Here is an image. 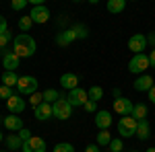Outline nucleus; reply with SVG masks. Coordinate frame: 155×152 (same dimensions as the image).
Segmentation results:
<instances>
[{"label": "nucleus", "mask_w": 155, "mask_h": 152, "mask_svg": "<svg viewBox=\"0 0 155 152\" xmlns=\"http://www.w3.org/2000/svg\"><path fill=\"white\" fill-rule=\"evenodd\" d=\"M12 51L19 58H31L35 54V39L29 33H19L12 41Z\"/></svg>", "instance_id": "nucleus-1"}, {"label": "nucleus", "mask_w": 155, "mask_h": 152, "mask_svg": "<svg viewBox=\"0 0 155 152\" xmlns=\"http://www.w3.org/2000/svg\"><path fill=\"white\" fill-rule=\"evenodd\" d=\"M52 113H54V117L60 119V121H64V119H68V117L72 115V105L68 103V99H66L64 95H60V99L52 105Z\"/></svg>", "instance_id": "nucleus-2"}, {"label": "nucleus", "mask_w": 155, "mask_h": 152, "mask_svg": "<svg viewBox=\"0 0 155 152\" xmlns=\"http://www.w3.org/2000/svg\"><path fill=\"white\" fill-rule=\"evenodd\" d=\"M137 119L132 115H124V117H120V121H118V134H120V138H132L134 134H137Z\"/></svg>", "instance_id": "nucleus-3"}, {"label": "nucleus", "mask_w": 155, "mask_h": 152, "mask_svg": "<svg viewBox=\"0 0 155 152\" xmlns=\"http://www.w3.org/2000/svg\"><path fill=\"white\" fill-rule=\"evenodd\" d=\"M147 68H151L147 54H137V56H132V60L128 62V70H130L132 74H143Z\"/></svg>", "instance_id": "nucleus-4"}, {"label": "nucleus", "mask_w": 155, "mask_h": 152, "mask_svg": "<svg viewBox=\"0 0 155 152\" xmlns=\"http://www.w3.org/2000/svg\"><path fill=\"white\" fill-rule=\"evenodd\" d=\"M37 86H39V82H37L35 76H21L19 82H17L19 95H33L37 93Z\"/></svg>", "instance_id": "nucleus-5"}, {"label": "nucleus", "mask_w": 155, "mask_h": 152, "mask_svg": "<svg viewBox=\"0 0 155 152\" xmlns=\"http://www.w3.org/2000/svg\"><path fill=\"white\" fill-rule=\"evenodd\" d=\"M68 103H71L72 107H83L87 101H89V95H87V91L85 88H81V86H77V88H72V91H68Z\"/></svg>", "instance_id": "nucleus-6"}, {"label": "nucleus", "mask_w": 155, "mask_h": 152, "mask_svg": "<svg viewBox=\"0 0 155 152\" xmlns=\"http://www.w3.org/2000/svg\"><path fill=\"white\" fill-rule=\"evenodd\" d=\"M128 49H130L134 56L137 54H145V49H147V35H143V33L132 35L128 39Z\"/></svg>", "instance_id": "nucleus-7"}, {"label": "nucleus", "mask_w": 155, "mask_h": 152, "mask_svg": "<svg viewBox=\"0 0 155 152\" xmlns=\"http://www.w3.org/2000/svg\"><path fill=\"white\" fill-rule=\"evenodd\" d=\"M21 64V58L15 54V51H2V66H4V72H15Z\"/></svg>", "instance_id": "nucleus-8"}, {"label": "nucleus", "mask_w": 155, "mask_h": 152, "mask_svg": "<svg viewBox=\"0 0 155 152\" xmlns=\"http://www.w3.org/2000/svg\"><path fill=\"white\" fill-rule=\"evenodd\" d=\"M155 84V78L153 76H149V74H141L137 80H134V84H132V88L137 91V93H149V88Z\"/></svg>", "instance_id": "nucleus-9"}, {"label": "nucleus", "mask_w": 155, "mask_h": 152, "mask_svg": "<svg viewBox=\"0 0 155 152\" xmlns=\"http://www.w3.org/2000/svg\"><path fill=\"white\" fill-rule=\"evenodd\" d=\"M6 107H8V111H11L12 115H19V113H23L27 103H25V99L21 95H12L11 99L6 101Z\"/></svg>", "instance_id": "nucleus-10"}, {"label": "nucleus", "mask_w": 155, "mask_h": 152, "mask_svg": "<svg viewBox=\"0 0 155 152\" xmlns=\"http://www.w3.org/2000/svg\"><path fill=\"white\" fill-rule=\"evenodd\" d=\"M132 103L130 99H124V97H120V99H114V111L118 113V115H132Z\"/></svg>", "instance_id": "nucleus-11"}, {"label": "nucleus", "mask_w": 155, "mask_h": 152, "mask_svg": "<svg viewBox=\"0 0 155 152\" xmlns=\"http://www.w3.org/2000/svg\"><path fill=\"white\" fill-rule=\"evenodd\" d=\"M29 17H31V21L33 23H48V19H50V11L44 6V4H39V6H33L31 8V12H29Z\"/></svg>", "instance_id": "nucleus-12"}, {"label": "nucleus", "mask_w": 155, "mask_h": 152, "mask_svg": "<svg viewBox=\"0 0 155 152\" xmlns=\"http://www.w3.org/2000/svg\"><path fill=\"white\" fill-rule=\"evenodd\" d=\"M23 152H46V140L33 136L29 142L23 144Z\"/></svg>", "instance_id": "nucleus-13"}, {"label": "nucleus", "mask_w": 155, "mask_h": 152, "mask_svg": "<svg viewBox=\"0 0 155 152\" xmlns=\"http://www.w3.org/2000/svg\"><path fill=\"white\" fill-rule=\"evenodd\" d=\"M33 115H35L37 121H48L50 117H54V113H52V105L44 101L39 107H35V109H33Z\"/></svg>", "instance_id": "nucleus-14"}, {"label": "nucleus", "mask_w": 155, "mask_h": 152, "mask_svg": "<svg viewBox=\"0 0 155 152\" xmlns=\"http://www.w3.org/2000/svg\"><path fill=\"white\" fill-rule=\"evenodd\" d=\"M112 113L110 111H97L95 113V126L99 129H110V126H112Z\"/></svg>", "instance_id": "nucleus-15"}, {"label": "nucleus", "mask_w": 155, "mask_h": 152, "mask_svg": "<svg viewBox=\"0 0 155 152\" xmlns=\"http://www.w3.org/2000/svg\"><path fill=\"white\" fill-rule=\"evenodd\" d=\"M60 84H62V88L72 91V88H77V86H79V76H77V74H72V72H66V74H62V76H60Z\"/></svg>", "instance_id": "nucleus-16"}, {"label": "nucleus", "mask_w": 155, "mask_h": 152, "mask_svg": "<svg viewBox=\"0 0 155 152\" xmlns=\"http://www.w3.org/2000/svg\"><path fill=\"white\" fill-rule=\"evenodd\" d=\"M2 123L6 126L8 132H21V129H23V119H21L19 115H12V113L6 115V119H4Z\"/></svg>", "instance_id": "nucleus-17"}, {"label": "nucleus", "mask_w": 155, "mask_h": 152, "mask_svg": "<svg viewBox=\"0 0 155 152\" xmlns=\"http://www.w3.org/2000/svg\"><path fill=\"white\" fill-rule=\"evenodd\" d=\"M139 140H149V136H151V126H149V121L147 119H141L139 123H137V134H134Z\"/></svg>", "instance_id": "nucleus-18"}, {"label": "nucleus", "mask_w": 155, "mask_h": 152, "mask_svg": "<svg viewBox=\"0 0 155 152\" xmlns=\"http://www.w3.org/2000/svg\"><path fill=\"white\" fill-rule=\"evenodd\" d=\"M74 39H77L74 31H72V29H66V31H62V33L56 35V43H58L60 47H66V45H71Z\"/></svg>", "instance_id": "nucleus-19"}, {"label": "nucleus", "mask_w": 155, "mask_h": 152, "mask_svg": "<svg viewBox=\"0 0 155 152\" xmlns=\"http://www.w3.org/2000/svg\"><path fill=\"white\" fill-rule=\"evenodd\" d=\"M106 8L112 12V14H118V12H122L126 8V0H107Z\"/></svg>", "instance_id": "nucleus-20"}, {"label": "nucleus", "mask_w": 155, "mask_h": 152, "mask_svg": "<svg viewBox=\"0 0 155 152\" xmlns=\"http://www.w3.org/2000/svg\"><path fill=\"white\" fill-rule=\"evenodd\" d=\"M6 148L8 150H23V142L17 134H11V136H6Z\"/></svg>", "instance_id": "nucleus-21"}, {"label": "nucleus", "mask_w": 155, "mask_h": 152, "mask_svg": "<svg viewBox=\"0 0 155 152\" xmlns=\"http://www.w3.org/2000/svg\"><path fill=\"white\" fill-rule=\"evenodd\" d=\"M132 117H134L137 121L147 119V105H145V103H137V105L132 107Z\"/></svg>", "instance_id": "nucleus-22"}, {"label": "nucleus", "mask_w": 155, "mask_h": 152, "mask_svg": "<svg viewBox=\"0 0 155 152\" xmlns=\"http://www.w3.org/2000/svg\"><path fill=\"white\" fill-rule=\"evenodd\" d=\"M17 82H19V76H17V74H15V72H4V74H2V84H4V86H17Z\"/></svg>", "instance_id": "nucleus-23"}, {"label": "nucleus", "mask_w": 155, "mask_h": 152, "mask_svg": "<svg viewBox=\"0 0 155 152\" xmlns=\"http://www.w3.org/2000/svg\"><path fill=\"white\" fill-rule=\"evenodd\" d=\"M41 95H44V101H46V103H50V105H54V103L60 99V93L56 91V88H48V91H44Z\"/></svg>", "instance_id": "nucleus-24"}, {"label": "nucleus", "mask_w": 155, "mask_h": 152, "mask_svg": "<svg viewBox=\"0 0 155 152\" xmlns=\"http://www.w3.org/2000/svg\"><path fill=\"white\" fill-rule=\"evenodd\" d=\"M71 29H72V31H74V35H77V39H85V37L89 35V29H87L85 25H81V23L72 25Z\"/></svg>", "instance_id": "nucleus-25"}, {"label": "nucleus", "mask_w": 155, "mask_h": 152, "mask_svg": "<svg viewBox=\"0 0 155 152\" xmlns=\"http://www.w3.org/2000/svg\"><path fill=\"white\" fill-rule=\"evenodd\" d=\"M110 142H112L110 132H107V129H101V132L97 134V146H110Z\"/></svg>", "instance_id": "nucleus-26"}, {"label": "nucleus", "mask_w": 155, "mask_h": 152, "mask_svg": "<svg viewBox=\"0 0 155 152\" xmlns=\"http://www.w3.org/2000/svg\"><path fill=\"white\" fill-rule=\"evenodd\" d=\"M87 95H89V101H99L101 97H104V88L101 86H91L89 91H87Z\"/></svg>", "instance_id": "nucleus-27"}, {"label": "nucleus", "mask_w": 155, "mask_h": 152, "mask_svg": "<svg viewBox=\"0 0 155 152\" xmlns=\"http://www.w3.org/2000/svg\"><path fill=\"white\" fill-rule=\"evenodd\" d=\"M31 25H33V21H31V17L27 14V17H21L19 19V29L23 31V33H27L29 29H31Z\"/></svg>", "instance_id": "nucleus-28"}, {"label": "nucleus", "mask_w": 155, "mask_h": 152, "mask_svg": "<svg viewBox=\"0 0 155 152\" xmlns=\"http://www.w3.org/2000/svg\"><path fill=\"white\" fill-rule=\"evenodd\" d=\"M52 152H74V146L68 144V142H60V144L54 146V150H52Z\"/></svg>", "instance_id": "nucleus-29"}, {"label": "nucleus", "mask_w": 155, "mask_h": 152, "mask_svg": "<svg viewBox=\"0 0 155 152\" xmlns=\"http://www.w3.org/2000/svg\"><path fill=\"white\" fill-rule=\"evenodd\" d=\"M29 103L33 105V109L39 107L41 103H44V95H41V93H33V95H31V99H29Z\"/></svg>", "instance_id": "nucleus-30"}, {"label": "nucleus", "mask_w": 155, "mask_h": 152, "mask_svg": "<svg viewBox=\"0 0 155 152\" xmlns=\"http://www.w3.org/2000/svg\"><path fill=\"white\" fill-rule=\"evenodd\" d=\"M122 148H124L122 146V138H116V140L110 142V150L112 152H122Z\"/></svg>", "instance_id": "nucleus-31"}, {"label": "nucleus", "mask_w": 155, "mask_h": 152, "mask_svg": "<svg viewBox=\"0 0 155 152\" xmlns=\"http://www.w3.org/2000/svg\"><path fill=\"white\" fill-rule=\"evenodd\" d=\"M12 95H15V93H12V88H11V86H4V84L0 86V99H6V101H8Z\"/></svg>", "instance_id": "nucleus-32"}, {"label": "nucleus", "mask_w": 155, "mask_h": 152, "mask_svg": "<svg viewBox=\"0 0 155 152\" xmlns=\"http://www.w3.org/2000/svg\"><path fill=\"white\" fill-rule=\"evenodd\" d=\"M17 136H19V138H21V142H23V144H25V142H29V140H31V138H33V136H31V132H29V129H21V132H17Z\"/></svg>", "instance_id": "nucleus-33"}, {"label": "nucleus", "mask_w": 155, "mask_h": 152, "mask_svg": "<svg viewBox=\"0 0 155 152\" xmlns=\"http://www.w3.org/2000/svg\"><path fill=\"white\" fill-rule=\"evenodd\" d=\"M8 41H11V31L0 33V49H4V47L8 45Z\"/></svg>", "instance_id": "nucleus-34"}, {"label": "nucleus", "mask_w": 155, "mask_h": 152, "mask_svg": "<svg viewBox=\"0 0 155 152\" xmlns=\"http://www.w3.org/2000/svg\"><path fill=\"white\" fill-rule=\"evenodd\" d=\"M25 6H27V0H15V2H11L12 11H23Z\"/></svg>", "instance_id": "nucleus-35"}, {"label": "nucleus", "mask_w": 155, "mask_h": 152, "mask_svg": "<svg viewBox=\"0 0 155 152\" xmlns=\"http://www.w3.org/2000/svg\"><path fill=\"white\" fill-rule=\"evenodd\" d=\"M83 107H85L87 113H97V103H95V101H87Z\"/></svg>", "instance_id": "nucleus-36"}, {"label": "nucleus", "mask_w": 155, "mask_h": 152, "mask_svg": "<svg viewBox=\"0 0 155 152\" xmlns=\"http://www.w3.org/2000/svg\"><path fill=\"white\" fill-rule=\"evenodd\" d=\"M8 31V25H6V19L0 14V33H6Z\"/></svg>", "instance_id": "nucleus-37"}, {"label": "nucleus", "mask_w": 155, "mask_h": 152, "mask_svg": "<svg viewBox=\"0 0 155 152\" xmlns=\"http://www.w3.org/2000/svg\"><path fill=\"white\" fill-rule=\"evenodd\" d=\"M85 152H99V146H97V144H89V146L85 148Z\"/></svg>", "instance_id": "nucleus-38"}, {"label": "nucleus", "mask_w": 155, "mask_h": 152, "mask_svg": "<svg viewBox=\"0 0 155 152\" xmlns=\"http://www.w3.org/2000/svg\"><path fill=\"white\" fill-rule=\"evenodd\" d=\"M149 99H151V103L155 105V84L151 86V88H149Z\"/></svg>", "instance_id": "nucleus-39"}, {"label": "nucleus", "mask_w": 155, "mask_h": 152, "mask_svg": "<svg viewBox=\"0 0 155 152\" xmlns=\"http://www.w3.org/2000/svg\"><path fill=\"white\" fill-rule=\"evenodd\" d=\"M149 64H151V68H155V49L149 54Z\"/></svg>", "instance_id": "nucleus-40"}, {"label": "nucleus", "mask_w": 155, "mask_h": 152, "mask_svg": "<svg viewBox=\"0 0 155 152\" xmlns=\"http://www.w3.org/2000/svg\"><path fill=\"white\" fill-rule=\"evenodd\" d=\"M147 43H153L155 45V33H149V35H147Z\"/></svg>", "instance_id": "nucleus-41"}, {"label": "nucleus", "mask_w": 155, "mask_h": 152, "mask_svg": "<svg viewBox=\"0 0 155 152\" xmlns=\"http://www.w3.org/2000/svg\"><path fill=\"white\" fill-rule=\"evenodd\" d=\"M145 152H155V148H147V150H145Z\"/></svg>", "instance_id": "nucleus-42"}, {"label": "nucleus", "mask_w": 155, "mask_h": 152, "mask_svg": "<svg viewBox=\"0 0 155 152\" xmlns=\"http://www.w3.org/2000/svg\"><path fill=\"white\" fill-rule=\"evenodd\" d=\"M2 140H4V136H2V132H0V144H2Z\"/></svg>", "instance_id": "nucleus-43"}, {"label": "nucleus", "mask_w": 155, "mask_h": 152, "mask_svg": "<svg viewBox=\"0 0 155 152\" xmlns=\"http://www.w3.org/2000/svg\"><path fill=\"white\" fill-rule=\"evenodd\" d=\"M2 121H4V119H2V117H0V123H2Z\"/></svg>", "instance_id": "nucleus-44"}, {"label": "nucleus", "mask_w": 155, "mask_h": 152, "mask_svg": "<svg viewBox=\"0 0 155 152\" xmlns=\"http://www.w3.org/2000/svg\"><path fill=\"white\" fill-rule=\"evenodd\" d=\"M130 152H139V150H130Z\"/></svg>", "instance_id": "nucleus-45"}, {"label": "nucleus", "mask_w": 155, "mask_h": 152, "mask_svg": "<svg viewBox=\"0 0 155 152\" xmlns=\"http://www.w3.org/2000/svg\"><path fill=\"white\" fill-rule=\"evenodd\" d=\"M0 152H6V150H0Z\"/></svg>", "instance_id": "nucleus-46"}]
</instances>
